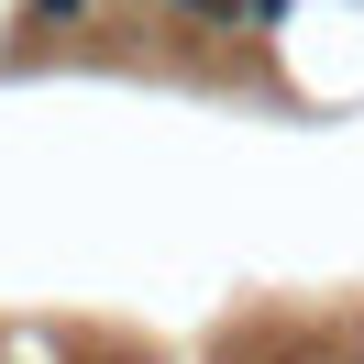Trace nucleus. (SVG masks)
I'll use <instances>...</instances> for the list:
<instances>
[{"instance_id": "nucleus-1", "label": "nucleus", "mask_w": 364, "mask_h": 364, "mask_svg": "<svg viewBox=\"0 0 364 364\" xmlns=\"http://www.w3.org/2000/svg\"><path fill=\"white\" fill-rule=\"evenodd\" d=\"M199 11H232V0H199Z\"/></svg>"}]
</instances>
